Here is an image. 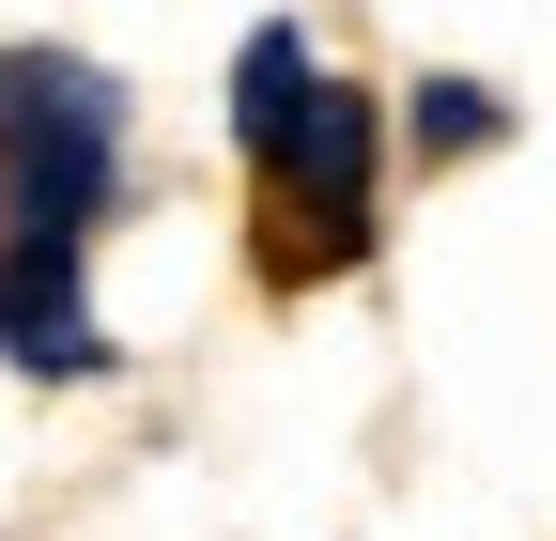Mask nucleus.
I'll list each match as a JSON object with an SVG mask.
<instances>
[{
  "instance_id": "f257e3e1",
  "label": "nucleus",
  "mask_w": 556,
  "mask_h": 541,
  "mask_svg": "<svg viewBox=\"0 0 556 541\" xmlns=\"http://www.w3.org/2000/svg\"><path fill=\"white\" fill-rule=\"evenodd\" d=\"M124 78L93 47L0 32V248H93L124 217Z\"/></svg>"
},
{
  "instance_id": "f03ea898",
  "label": "nucleus",
  "mask_w": 556,
  "mask_h": 541,
  "mask_svg": "<svg viewBox=\"0 0 556 541\" xmlns=\"http://www.w3.org/2000/svg\"><path fill=\"white\" fill-rule=\"evenodd\" d=\"M248 201H263V279L278 294H325L387 248V93L371 78H309V109L248 155Z\"/></svg>"
},
{
  "instance_id": "7ed1b4c3",
  "label": "nucleus",
  "mask_w": 556,
  "mask_h": 541,
  "mask_svg": "<svg viewBox=\"0 0 556 541\" xmlns=\"http://www.w3.org/2000/svg\"><path fill=\"white\" fill-rule=\"evenodd\" d=\"M0 372H31V387H93L109 372L93 248H0Z\"/></svg>"
},
{
  "instance_id": "20e7f679",
  "label": "nucleus",
  "mask_w": 556,
  "mask_h": 541,
  "mask_svg": "<svg viewBox=\"0 0 556 541\" xmlns=\"http://www.w3.org/2000/svg\"><path fill=\"white\" fill-rule=\"evenodd\" d=\"M309 78H325V47H309V16H263V32L232 47V155H263L278 124L309 109Z\"/></svg>"
},
{
  "instance_id": "39448f33",
  "label": "nucleus",
  "mask_w": 556,
  "mask_h": 541,
  "mask_svg": "<svg viewBox=\"0 0 556 541\" xmlns=\"http://www.w3.org/2000/svg\"><path fill=\"white\" fill-rule=\"evenodd\" d=\"M402 140H417V171H464V155L510 140V93L464 78V62H433V78H402Z\"/></svg>"
}]
</instances>
